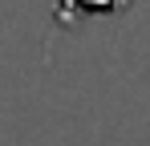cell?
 <instances>
[{"label": "cell", "instance_id": "1", "mask_svg": "<svg viewBox=\"0 0 150 146\" xmlns=\"http://www.w3.org/2000/svg\"><path fill=\"white\" fill-rule=\"evenodd\" d=\"M122 8H130V0H61V21H69V12L110 16V12H122Z\"/></svg>", "mask_w": 150, "mask_h": 146}]
</instances>
